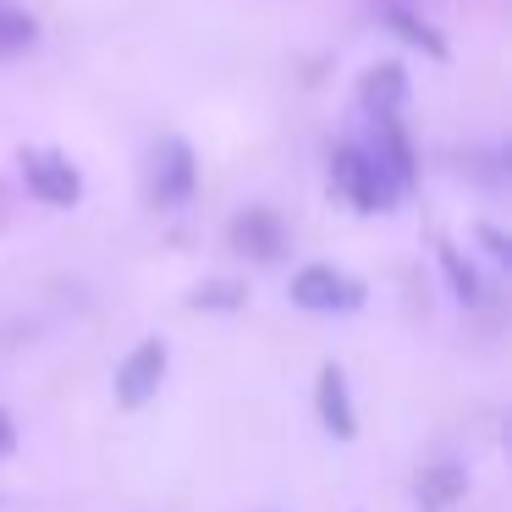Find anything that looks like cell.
Listing matches in <instances>:
<instances>
[{
  "label": "cell",
  "instance_id": "6da1fadb",
  "mask_svg": "<svg viewBox=\"0 0 512 512\" xmlns=\"http://www.w3.org/2000/svg\"><path fill=\"white\" fill-rule=\"evenodd\" d=\"M331 188L342 193L347 204H353L358 215H375V210H391V204L402 199L397 188H391L386 177H380V166L364 155V149H353V144H342L331 155Z\"/></svg>",
  "mask_w": 512,
  "mask_h": 512
},
{
  "label": "cell",
  "instance_id": "7a4b0ae2",
  "mask_svg": "<svg viewBox=\"0 0 512 512\" xmlns=\"http://www.w3.org/2000/svg\"><path fill=\"white\" fill-rule=\"evenodd\" d=\"M199 188V160H193L188 138H160L155 144V166H149V193H155L160 210H177L193 199Z\"/></svg>",
  "mask_w": 512,
  "mask_h": 512
},
{
  "label": "cell",
  "instance_id": "3957f363",
  "mask_svg": "<svg viewBox=\"0 0 512 512\" xmlns=\"http://www.w3.org/2000/svg\"><path fill=\"white\" fill-rule=\"evenodd\" d=\"M292 303L309 314H347L364 303V287L353 276H342L336 265H303L292 276Z\"/></svg>",
  "mask_w": 512,
  "mask_h": 512
},
{
  "label": "cell",
  "instance_id": "277c9868",
  "mask_svg": "<svg viewBox=\"0 0 512 512\" xmlns=\"http://www.w3.org/2000/svg\"><path fill=\"white\" fill-rule=\"evenodd\" d=\"M23 182L39 204H56V210H72L83 199V177L61 149H23Z\"/></svg>",
  "mask_w": 512,
  "mask_h": 512
},
{
  "label": "cell",
  "instance_id": "5b68a950",
  "mask_svg": "<svg viewBox=\"0 0 512 512\" xmlns=\"http://www.w3.org/2000/svg\"><path fill=\"white\" fill-rule=\"evenodd\" d=\"M166 364H171L166 342H160V336H144V342L116 364V402H122V408H144L160 391V380H166Z\"/></svg>",
  "mask_w": 512,
  "mask_h": 512
},
{
  "label": "cell",
  "instance_id": "8992f818",
  "mask_svg": "<svg viewBox=\"0 0 512 512\" xmlns=\"http://www.w3.org/2000/svg\"><path fill=\"white\" fill-rule=\"evenodd\" d=\"M364 155L375 160L380 177H386L397 193L413 188V144H408V133H402L397 116H375V133H369V149H364Z\"/></svg>",
  "mask_w": 512,
  "mask_h": 512
},
{
  "label": "cell",
  "instance_id": "52a82bcc",
  "mask_svg": "<svg viewBox=\"0 0 512 512\" xmlns=\"http://www.w3.org/2000/svg\"><path fill=\"white\" fill-rule=\"evenodd\" d=\"M232 248L248 259H259V265H276V259L287 254V221H281L276 210H243L232 221Z\"/></svg>",
  "mask_w": 512,
  "mask_h": 512
},
{
  "label": "cell",
  "instance_id": "ba28073f",
  "mask_svg": "<svg viewBox=\"0 0 512 512\" xmlns=\"http://www.w3.org/2000/svg\"><path fill=\"white\" fill-rule=\"evenodd\" d=\"M358 100H364L369 116H397L402 100H408V72H402L397 61H386V67H369L364 83H358Z\"/></svg>",
  "mask_w": 512,
  "mask_h": 512
},
{
  "label": "cell",
  "instance_id": "9c48e42d",
  "mask_svg": "<svg viewBox=\"0 0 512 512\" xmlns=\"http://www.w3.org/2000/svg\"><path fill=\"white\" fill-rule=\"evenodd\" d=\"M314 402H320V419H325V430L331 435H353L358 430V413H353V397H347V375L336 364H325L320 369V391H314Z\"/></svg>",
  "mask_w": 512,
  "mask_h": 512
},
{
  "label": "cell",
  "instance_id": "30bf717a",
  "mask_svg": "<svg viewBox=\"0 0 512 512\" xmlns=\"http://www.w3.org/2000/svg\"><path fill=\"white\" fill-rule=\"evenodd\" d=\"M419 507L424 512H452L457 501H463V490H468V479H463V468L457 463H435V468H424L419 474Z\"/></svg>",
  "mask_w": 512,
  "mask_h": 512
},
{
  "label": "cell",
  "instance_id": "8fae6325",
  "mask_svg": "<svg viewBox=\"0 0 512 512\" xmlns=\"http://www.w3.org/2000/svg\"><path fill=\"white\" fill-rule=\"evenodd\" d=\"M39 45V23L17 6V0H0V61H17Z\"/></svg>",
  "mask_w": 512,
  "mask_h": 512
},
{
  "label": "cell",
  "instance_id": "7c38bea8",
  "mask_svg": "<svg viewBox=\"0 0 512 512\" xmlns=\"http://www.w3.org/2000/svg\"><path fill=\"white\" fill-rule=\"evenodd\" d=\"M386 23H391V28H397V34H402V39H408V45H419V50H430V56H435V61H441V56H446V45H441V34H435V28H430V23H424V17H413V12H402V6H391V12H386Z\"/></svg>",
  "mask_w": 512,
  "mask_h": 512
},
{
  "label": "cell",
  "instance_id": "4fadbf2b",
  "mask_svg": "<svg viewBox=\"0 0 512 512\" xmlns=\"http://www.w3.org/2000/svg\"><path fill=\"white\" fill-rule=\"evenodd\" d=\"M441 270H446V281L457 287V298H463V303H479V276H474V265H463V259H457L452 243H441Z\"/></svg>",
  "mask_w": 512,
  "mask_h": 512
},
{
  "label": "cell",
  "instance_id": "5bb4252c",
  "mask_svg": "<svg viewBox=\"0 0 512 512\" xmlns=\"http://www.w3.org/2000/svg\"><path fill=\"white\" fill-rule=\"evenodd\" d=\"M193 309H243V287L237 281H210L193 292Z\"/></svg>",
  "mask_w": 512,
  "mask_h": 512
},
{
  "label": "cell",
  "instance_id": "9a60e30c",
  "mask_svg": "<svg viewBox=\"0 0 512 512\" xmlns=\"http://www.w3.org/2000/svg\"><path fill=\"white\" fill-rule=\"evenodd\" d=\"M479 237L490 243V259H512V248H507V237L496 232V226H479Z\"/></svg>",
  "mask_w": 512,
  "mask_h": 512
},
{
  "label": "cell",
  "instance_id": "2e32d148",
  "mask_svg": "<svg viewBox=\"0 0 512 512\" xmlns=\"http://www.w3.org/2000/svg\"><path fill=\"white\" fill-rule=\"evenodd\" d=\"M12 441H17V430H12V413L0 408V457L12 452Z\"/></svg>",
  "mask_w": 512,
  "mask_h": 512
}]
</instances>
